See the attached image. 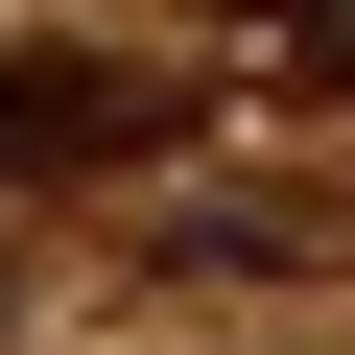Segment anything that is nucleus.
<instances>
[{
    "mask_svg": "<svg viewBox=\"0 0 355 355\" xmlns=\"http://www.w3.org/2000/svg\"><path fill=\"white\" fill-rule=\"evenodd\" d=\"M166 142H190V71H142V48H24V71H0V166H24V190L166 166Z\"/></svg>",
    "mask_w": 355,
    "mask_h": 355,
    "instance_id": "obj_1",
    "label": "nucleus"
},
{
    "mask_svg": "<svg viewBox=\"0 0 355 355\" xmlns=\"http://www.w3.org/2000/svg\"><path fill=\"white\" fill-rule=\"evenodd\" d=\"M237 24H284V48H331V24H355V0H237Z\"/></svg>",
    "mask_w": 355,
    "mask_h": 355,
    "instance_id": "obj_2",
    "label": "nucleus"
}]
</instances>
